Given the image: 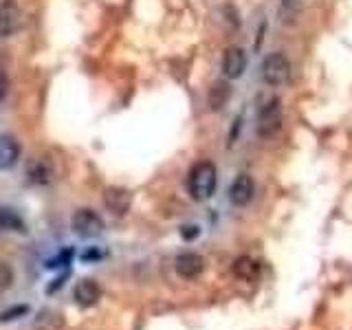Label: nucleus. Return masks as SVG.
<instances>
[{
	"mask_svg": "<svg viewBox=\"0 0 352 330\" xmlns=\"http://www.w3.org/2000/svg\"><path fill=\"white\" fill-rule=\"evenodd\" d=\"M216 165L212 161H201L196 163L190 176H187V190H190V196L194 201L203 203V201H209L216 190Z\"/></svg>",
	"mask_w": 352,
	"mask_h": 330,
	"instance_id": "1",
	"label": "nucleus"
},
{
	"mask_svg": "<svg viewBox=\"0 0 352 330\" xmlns=\"http://www.w3.org/2000/svg\"><path fill=\"white\" fill-rule=\"evenodd\" d=\"M260 77L267 86H284L291 80V62L284 53H271L260 64Z\"/></svg>",
	"mask_w": 352,
	"mask_h": 330,
	"instance_id": "2",
	"label": "nucleus"
},
{
	"mask_svg": "<svg viewBox=\"0 0 352 330\" xmlns=\"http://www.w3.org/2000/svg\"><path fill=\"white\" fill-rule=\"evenodd\" d=\"M280 128H282V102H280V97L264 99L262 106L258 108V119H256L258 135L269 139Z\"/></svg>",
	"mask_w": 352,
	"mask_h": 330,
	"instance_id": "3",
	"label": "nucleus"
},
{
	"mask_svg": "<svg viewBox=\"0 0 352 330\" xmlns=\"http://www.w3.org/2000/svg\"><path fill=\"white\" fill-rule=\"evenodd\" d=\"M73 229L82 238H95L104 231V220L93 209H77L73 214Z\"/></svg>",
	"mask_w": 352,
	"mask_h": 330,
	"instance_id": "4",
	"label": "nucleus"
},
{
	"mask_svg": "<svg viewBox=\"0 0 352 330\" xmlns=\"http://www.w3.org/2000/svg\"><path fill=\"white\" fill-rule=\"evenodd\" d=\"M223 75L227 80H238L247 71V53L242 47H227L223 53Z\"/></svg>",
	"mask_w": 352,
	"mask_h": 330,
	"instance_id": "5",
	"label": "nucleus"
},
{
	"mask_svg": "<svg viewBox=\"0 0 352 330\" xmlns=\"http://www.w3.org/2000/svg\"><path fill=\"white\" fill-rule=\"evenodd\" d=\"M253 194H256V183L249 174H240L236 176V181L229 185V201L236 207H245L251 203Z\"/></svg>",
	"mask_w": 352,
	"mask_h": 330,
	"instance_id": "6",
	"label": "nucleus"
},
{
	"mask_svg": "<svg viewBox=\"0 0 352 330\" xmlns=\"http://www.w3.org/2000/svg\"><path fill=\"white\" fill-rule=\"evenodd\" d=\"M20 27V9L14 0L0 3V38H11Z\"/></svg>",
	"mask_w": 352,
	"mask_h": 330,
	"instance_id": "7",
	"label": "nucleus"
},
{
	"mask_svg": "<svg viewBox=\"0 0 352 330\" xmlns=\"http://www.w3.org/2000/svg\"><path fill=\"white\" fill-rule=\"evenodd\" d=\"M174 264H176V273H179L181 278H187V280L198 278L205 269V260L194 251H185V253H181V256H176Z\"/></svg>",
	"mask_w": 352,
	"mask_h": 330,
	"instance_id": "8",
	"label": "nucleus"
},
{
	"mask_svg": "<svg viewBox=\"0 0 352 330\" xmlns=\"http://www.w3.org/2000/svg\"><path fill=\"white\" fill-rule=\"evenodd\" d=\"M22 157V146L14 135H0V170H11Z\"/></svg>",
	"mask_w": 352,
	"mask_h": 330,
	"instance_id": "9",
	"label": "nucleus"
},
{
	"mask_svg": "<svg viewBox=\"0 0 352 330\" xmlns=\"http://www.w3.org/2000/svg\"><path fill=\"white\" fill-rule=\"evenodd\" d=\"M73 297H75V302L80 306L88 308V306H95L99 302V297H102V289H99V284L95 280H80L75 284Z\"/></svg>",
	"mask_w": 352,
	"mask_h": 330,
	"instance_id": "10",
	"label": "nucleus"
},
{
	"mask_svg": "<svg viewBox=\"0 0 352 330\" xmlns=\"http://www.w3.org/2000/svg\"><path fill=\"white\" fill-rule=\"evenodd\" d=\"M104 205L115 216H124L130 209V194L126 190H121V187H108L104 192Z\"/></svg>",
	"mask_w": 352,
	"mask_h": 330,
	"instance_id": "11",
	"label": "nucleus"
},
{
	"mask_svg": "<svg viewBox=\"0 0 352 330\" xmlns=\"http://www.w3.org/2000/svg\"><path fill=\"white\" fill-rule=\"evenodd\" d=\"M231 99V86L227 80H218L212 84V88H209L207 93V104L209 108L214 110V113H218V110H223Z\"/></svg>",
	"mask_w": 352,
	"mask_h": 330,
	"instance_id": "12",
	"label": "nucleus"
},
{
	"mask_svg": "<svg viewBox=\"0 0 352 330\" xmlns=\"http://www.w3.org/2000/svg\"><path fill=\"white\" fill-rule=\"evenodd\" d=\"M27 176H29V181L36 183V185H49L55 179V170H53L51 161H47V159H36V161L29 165Z\"/></svg>",
	"mask_w": 352,
	"mask_h": 330,
	"instance_id": "13",
	"label": "nucleus"
},
{
	"mask_svg": "<svg viewBox=\"0 0 352 330\" xmlns=\"http://www.w3.org/2000/svg\"><path fill=\"white\" fill-rule=\"evenodd\" d=\"M260 267L256 260H251L249 256H242L234 262V275L238 280H245V282H253L258 278Z\"/></svg>",
	"mask_w": 352,
	"mask_h": 330,
	"instance_id": "14",
	"label": "nucleus"
},
{
	"mask_svg": "<svg viewBox=\"0 0 352 330\" xmlns=\"http://www.w3.org/2000/svg\"><path fill=\"white\" fill-rule=\"evenodd\" d=\"M0 229H5V231H22V234H25L27 225H25V220L20 218L18 212H14V209H9V207H0Z\"/></svg>",
	"mask_w": 352,
	"mask_h": 330,
	"instance_id": "15",
	"label": "nucleus"
},
{
	"mask_svg": "<svg viewBox=\"0 0 352 330\" xmlns=\"http://www.w3.org/2000/svg\"><path fill=\"white\" fill-rule=\"evenodd\" d=\"M11 284H14V269L5 260H0V293L11 289Z\"/></svg>",
	"mask_w": 352,
	"mask_h": 330,
	"instance_id": "16",
	"label": "nucleus"
},
{
	"mask_svg": "<svg viewBox=\"0 0 352 330\" xmlns=\"http://www.w3.org/2000/svg\"><path fill=\"white\" fill-rule=\"evenodd\" d=\"M306 0H282V14L289 16V18H297L300 11L304 9Z\"/></svg>",
	"mask_w": 352,
	"mask_h": 330,
	"instance_id": "17",
	"label": "nucleus"
},
{
	"mask_svg": "<svg viewBox=\"0 0 352 330\" xmlns=\"http://www.w3.org/2000/svg\"><path fill=\"white\" fill-rule=\"evenodd\" d=\"M27 313H29V306H14V308H9V311L0 313V319H3V322H9V319H16V317L27 315Z\"/></svg>",
	"mask_w": 352,
	"mask_h": 330,
	"instance_id": "18",
	"label": "nucleus"
},
{
	"mask_svg": "<svg viewBox=\"0 0 352 330\" xmlns=\"http://www.w3.org/2000/svg\"><path fill=\"white\" fill-rule=\"evenodd\" d=\"M181 236L185 240H194V238L201 236V229H198L196 225H185V227H181Z\"/></svg>",
	"mask_w": 352,
	"mask_h": 330,
	"instance_id": "19",
	"label": "nucleus"
},
{
	"mask_svg": "<svg viewBox=\"0 0 352 330\" xmlns=\"http://www.w3.org/2000/svg\"><path fill=\"white\" fill-rule=\"evenodd\" d=\"M7 88H9V82H7V75H5V71L0 69V102L7 97Z\"/></svg>",
	"mask_w": 352,
	"mask_h": 330,
	"instance_id": "20",
	"label": "nucleus"
}]
</instances>
